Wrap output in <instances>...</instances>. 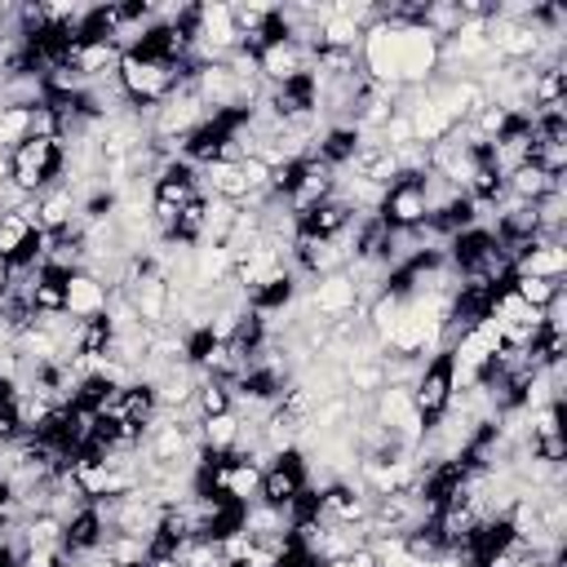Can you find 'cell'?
<instances>
[{
	"label": "cell",
	"mask_w": 567,
	"mask_h": 567,
	"mask_svg": "<svg viewBox=\"0 0 567 567\" xmlns=\"http://www.w3.org/2000/svg\"><path fill=\"white\" fill-rule=\"evenodd\" d=\"M377 217L390 226V230H416L430 221V208H425V190H421V173L416 177H399L394 186H385L381 204H377Z\"/></svg>",
	"instance_id": "obj_1"
},
{
	"label": "cell",
	"mask_w": 567,
	"mask_h": 567,
	"mask_svg": "<svg viewBox=\"0 0 567 567\" xmlns=\"http://www.w3.org/2000/svg\"><path fill=\"white\" fill-rule=\"evenodd\" d=\"M447 403H452V368H447V350H443V354H434V359L421 363V372H416V381H412V408H416V412L425 416V425H430V421L443 416Z\"/></svg>",
	"instance_id": "obj_2"
},
{
	"label": "cell",
	"mask_w": 567,
	"mask_h": 567,
	"mask_svg": "<svg viewBox=\"0 0 567 567\" xmlns=\"http://www.w3.org/2000/svg\"><path fill=\"white\" fill-rule=\"evenodd\" d=\"M301 301L319 315V319H346L354 306H363L359 301V288H354V279L346 275V270H337V275H323V279H315V284H306V292H301Z\"/></svg>",
	"instance_id": "obj_3"
},
{
	"label": "cell",
	"mask_w": 567,
	"mask_h": 567,
	"mask_svg": "<svg viewBox=\"0 0 567 567\" xmlns=\"http://www.w3.org/2000/svg\"><path fill=\"white\" fill-rule=\"evenodd\" d=\"M120 292L128 297V306L137 310V319H142L146 328H164V323H168V310H173V284H168L159 270L128 279Z\"/></svg>",
	"instance_id": "obj_4"
},
{
	"label": "cell",
	"mask_w": 567,
	"mask_h": 567,
	"mask_svg": "<svg viewBox=\"0 0 567 567\" xmlns=\"http://www.w3.org/2000/svg\"><path fill=\"white\" fill-rule=\"evenodd\" d=\"M301 492H306V456L301 452H288V456H279L275 465L261 470V492H257L261 505L288 509Z\"/></svg>",
	"instance_id": "obj_5"
},
{
	"label": "cell",
	"mask_w": 567,
	"mask_h": 567,
	"mask_svg": "<svg viewBox=\"0 0 567 567\" xmlns=\"http://www.w3.org/2000/svg\"><path fill=\"white\" fill-rule=\"evenodd\" d=\"M257 71H261L266 89H275V84H288V80L306 75L310 71V53L297 40L284 35V40H270L266 49H257Z\"/></svg>",
	"instance_id": "obj_6"
},
{
	"label": "cell",
	"mask_w": 567,
	"mask_h": 567,
	"mask_svg": "<svg viewBox=\"0 0 567 567\" xmlns=\"http://www.w3.org/2000/svg\"><path fill=\"white\" fill-rule=\"evenodd\" d=\"M106 301H111V288L93 270H71L66 275V301H62V310L71 319H97V315H106Z\"/></svg>",
	"instance_id": "obj_7"
},
{
	"label": "cell",
	"mask_w": 567,
	"mask_h": 567,
	"mask_svg": "<svg viewBox=\"0 0 567 567\" xmlns=\"http://www.w3.org/2000/svg\"><path fill=\"white\" fill-rule=\"evenodd\" d=\"M115 62H120V49L111 40H71L66 49V66H75L89 84L115 75Z\"/></svg>",
	"instance_id": "obj_8"
},
{
	"label": "cell",
	"mask_w": 567,
	"mask_h": 567,
	"mask_svg": "<svg viewBox=\"0 0 567 567\" xmlns=\"http://www.w3.org/2000/svg\"><path fill=\"white\" fill-rule=\"evenodd\" d=\"M514 275H532V279H563V275H567V244L532 239V244H527V252L514 261Z\"/></svg>",
	"instance_id": "obj_9"
},
{
	"label": "cell",
	"mask_w": 567,
	"mask_h": 567,
	"mask_svg": "<svg viewBox=\"0 0 567 567\" xmlns=\"http://www.w3.org/2000/svg\"><path fill=\"white\" fill-rule=\"evenodd\" d=\"M35 213H40V230L44 235H62L80 217V199H75L71 186H49L44 195H35Z\"/></svg>",
	"instance_id": "obj_10"
},
{
	"label": "cell",
	"mask_w": 567,
	"mask_h": 567,
	"mask_svg": "<svg viewBox=\"0 0 567 567\" xmlns=\"http://www.w3.org/2000/svg\"><path fill=\"white\" fill-rule=\"evenodd\" d=\"M239 430H244V416L230 408V412H217V416H204L199 421V452L208 456H230L235 443H239Z\"/></svg>",
	"instance_id": "obj_11"
},
{
	"label": "cell",
	"mask_w": 567,
	"mask_h": 567,
	"mask_svg": "<svg viewBox=\"0 0 567 567\" xmlns=\"http://www.w3.org/2000/svg\"><path fill=\"white\" fill-rule=\"evenodd\" d=\"M102 536H106V523L97 518L93 505H84L75 518H66V536H62V545H66V554H84V549H97Z\"/></svg>",
	"instance_id": "obj_12"
},
{
	"label": "cell",
	"mask_w": 567,
	"mask_h": 567,
	"mask_svg": "<svg viewBox=\"0 0 567 567\" xmlns=\"http://www.w3.org/2000/svg\"><path fill=\"white\" fill-rule=\"evenodd\" d=\"M558 182H563V177H549V173H540L536 164H523V168H514V173L505 177V195H514V199H523V204H536V199L549 195Z\"/></svg>",
	"instance_id": "obj_13"
},
{
	"label": "cell",
	"mask_w": 567,
	"mask_h": 567,
	"mask_svg": "<svg viewBox=\"0 0 567 567\" xmlns=\"http://www.w3.org/2000/svg\"><path fill=\"white\" fill-rule=\"evenodd\" d=\"M62 301H66V270L40 266L35 270V284H31V306L49 315V310H62Z\"/></svg>",
	"instance_id": "obj_14"
},
{
	"label": "cell",
	"mask_w": 567,
	"mask_h": 567,
	"mask_svg": "<svg viewBox=\"0 0 567 567\" xmlns=\"http://www.w3.org/2000/svg\"><path fill=\"white\" fill-rule=\"evenodd\" d=\"M115 567H146V540L128 536V532H106L97 545Z\"/></svg>",
	"instance_id": "obj_15"
},
{
	"label": "cell",
	"mask_w": 567,
	"mask_h": 567,
	"mask_svg": "<svg viewBox=\"0 0 567 567\" xmlns=\"http://www.w3.org/2000/svg\"><path fill=\"white\" fill-rule=\"evenodd\" d=\"M359 40H363V27H354L350 18H341L332 9V18L319 27V49H346V53H359Z\"/></svg>",
	"instance_id": "obj_16"
},
{
	"label": "cell",
	"mask_w": 567,
	"mask_h": 567,
	"mask_svg": "<svg viewBox=\"0 0 567 567\" xmlns=\"http://www.w3.org/2000/svg\"><path fill=\"white\" fill-rule=\"evenodd\" d=\"M509 288H514L532 310H545V306L563 292V279H532V275H514V279H509Z\"/></svg>",
	"instance_id": "obj_17"
},
{
	"label": "cell",
	"mask_w": 567,
	"mask_h": 567,
	"mask_svg": "<svg viewBox=\"0 0 567 567\" xmlns=\"http://www.w3.org/2000/svg\"><path fill=\"white\" fill-rule=\"evenodd\" d=\"M31 133V106H4L0 102V151H13Z\"/></svg>",
	"instance_id": "obj_18"
},
{
	"label": "cell",
	"mask_w": 567,
	"mask_h": 567,
	"mask_svg": "<svg viewBox=\"0 0 567 567\" xmlns=\"http://www.w3.org/2000/svg\"><path fill=\"white\" fill-rule=\"evenodd\" d=\"M195 412H199V421L204 416H217V412H230V385L226 381H213V377H199Z\"/></svg>",
	"instance_id": "obj_19"
},
{
	"label": "cell",
	"mask_w": 567,
	"mask_h": 567,
	"mask_svg": "<svg viewBox=\"0 0 567 567\" xmlns=\"http://www.w3.org/2000/svg\"><path fill=\"white\" fill-rule=\"evenodd\" d=\"M146 567H182V558H146Z\"/></svg>",
	"instance_id": "obj_20"
},
{
	"label": "cell",
	"mask_w": 567,
	"mask_h": 567,
	"mask_svg": "<svg viewBox=\"0 0 567 567\" xmlns=\"http://www.w3.org/2000/svg\"><path fill=\"white\" fill-rule=\"evenodd\" d=\"M9 182V151H0V186Z\"/></svg>",
	"instance_id": "obj_21"
}]
</instances>
